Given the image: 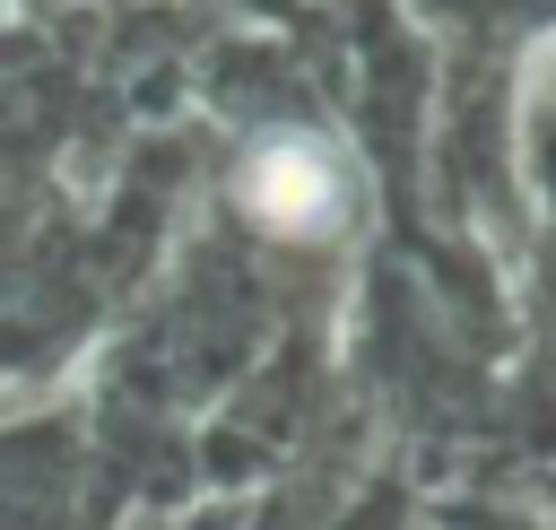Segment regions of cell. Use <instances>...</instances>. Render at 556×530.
Wrapping results in <instances>:
<instances>
[{"label": "cell", "mask_w": 556, "mask_h": 530, "mask_svg": "<svg viewBox=\"0 0 556 530\" xmlns=\"http://www.w3.org/2000/svg\"><path fill=\"white\" fill-rule=\"evenodd\" d=\"M243 209L304 235V226H321V217L339 209V174H330V156H321L313 139H269V148L243 165Z\"/></svg>", "instance_id": "6da1fadb"}]
</instances>
